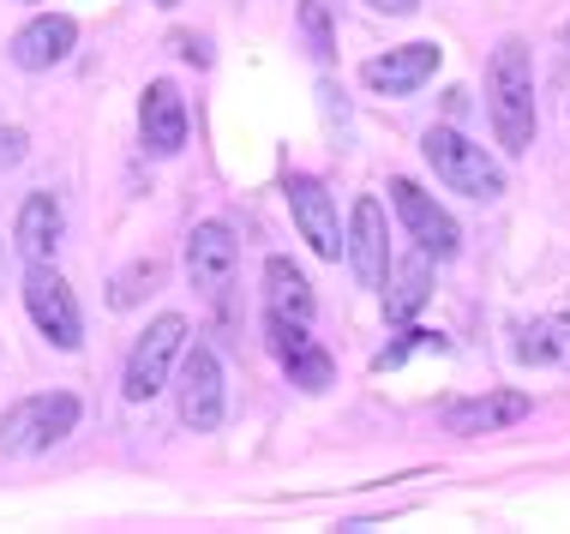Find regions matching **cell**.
Returning a JSON list of instances; mask_svg holds the SVG:
<instances>
[{
    "label": "cell",
    "instance_id": "obj_20",
    "mask_svg": "<svg viewBox=\"0 0 570 534\" xmlns=\"http://www.w3.org/2000/svg\"><path fill=\"white\" fill-rule=\"evenodd\" d=\"M301 30H306V49H313V60H331V55H336L325 0H301Z\"/></svg>",
    "mask_w": 570,
    "mask_h": 534
},
{
    "label": "cell",
    "instance_id": "obj_5",
    "mask_svg": "<svg viewBox=\"0 0 570 534\" xmlns=\"http://www.w3.org/2000/svg\"><path fill=\"white\" fill-rule=\"evenodd\" d=\"M175 403H180L187 433H217L223 426V360H217V348H205V343L180 348Z\"/></svg>",
    "mask_w": 570,
    "mask_h": 534
},
{
    "label": "cell",
    "instance_id": "obj_16",
    "mask_svg": "<svg viewBox=\"0 0 570 534\" xmlns=\"http://www.w3.org/2000/svg\"><path fill=\"white\" fill-rule=\"evenodd\" d=\"M265 307L276 318H295V325H313L318 300H313V283L295 270V258H271L265 265Z\"/></svg>",
    "mask_w": 570,
    "mask_h": 534
},
{
    "label": "cell",
    "instance_id": "obj_25",
    "mask_svg": "<svg viewBox=\"0 0 570 534\" xmlns=\"http://www.w3.org/2000/svg\"><path fill=\"white\" fill-rule=\"evenodd\" d=\"M175 55L193 60V67H210V42L205 37H175Z\"/></svg>",
    "mask_w": 570,
    "mask_h": 534
},
{
    "label": "cell",
    "instance_id": "obj_22",
    "mask_svg": "<svg viewBox=\"0 0 570 534\" xmlns=\"http://www.w3.org/2000/svg\"><path fill=\"white\" fill-rule=\"evenodd\" d=\"M30 421H37V396H24L0 415V451H30Z\"/></svg>",
    "mask_w": 570,
    "mask_h": 534
},
{
    "label": "cell",
    "instance_id": "obj_11",
    "mask_svg": "<svg viewBox=\"0 0 570 534\" xmlns=\"http://www.w3.org/2000/svg\"><path fill=\"white\" fill-rule=\"evenodd\" d=\"M439 60H444L439 42H403V49L366 60V67H361V85L379 90V97H409V90H421V85L439 72Z\"/></svg>",
    "mask_w": 570,
    "mask_h": 534
},
{
    "label": "cell",
    "instance_id": "obj_28",
    "mask_svg": "<svg viewBox=\"0 0 570 534\" xmlns=\"http://www.w3.org/2000/svg\"><path fill=\"white\" fill-rule=\"evenodd\" d=\"M564 37H570V30H564Z\"/></svg>",
    "mask_w": 570,
    "mask_h": 534
},
{
    "label": "cell",
    "instance_id": "obj_19",
    "mask_svg": "<svg viewBox=\"0 0 570 534\" xmlns=\"http://www.w3.org/2000/svg\"><path fill=\"white\" fill-rule=\"evenodd\" d=\"M79 426V396L72 390H49L37 396V421H30V451H55L60 438Z\"/></svg>",
    "mask_w": 570,
    "mask_h": 534
},
{
    "label": "cell",
    "instance_id": "obj_17",
    "mask_svg": "<svg viewBox=\"0 0 570 534\" xmlns=\"http://www.w3.org/2000/svg\"><path fill=\"white\" fill-rule=\"evenodd\" d=\"M391 300H384V318L391 325H409L414 313L426 307V295H433V258L426 253H414V258H403V265H391Z\"/></svg>",
    "mask_w": 570,
    "mask_h": 534
},
{
    "label": "cell",
    "instance_id": "obj_6",
    "mask_svg": "<svg viewBox=\"0 0 570 534\" xmlns=\"http://www.w3.org/2000/svg\"><path fill=\"white\" fill-rule=\"evenodd\" d=\"M391 205H396V217H403L409 240L426 258H456L462 253V228H456V217L439 205L433 192H421L414 180H391Z\"/></svg>",
    "mask_w": 570,
    "mask_h": 534
},
{
    "label": "cell",
    "instance_id": "obj_29",
    "mask_svg": "<svg viewBox=\"0 0 570 534\" xmlns=\"http://www.w3.org/2000/svg\"><path fill=\"white\" fill-rule=\"evenodd\" d=\"M24 7H30V0H24Z\"/></svg>",
    "mask_w": 570,
    "mask_h": 534
},
{
    "label": "cell",
    "instance_id": "obj_27",
    "mask_svg": "<svg viewBox=\"0 0 570 534\" xmlns=\"http://www.w3.org/2000/svg\"><path fill=\"white\" fill-rule=\"evenodd\" d=\"M150 7H180V0H150Z\"/></svg>",
    "mask_w": 570,
    "mask_h": 534
},
{
    "label": "cell",
    "instance_id": "obj_13",
    "mask_svg": "<svg viewBox=\"0 0 570 534\" xmlns=\"http://www.w3.org/2000/svg\"><path fill=\"white\" fill-rule=\"evenodd\" d=\"M529 390H487V396H462V403L444 408V426L462 438H481V433H504V426L529 421Z\"/></svg>",
    "mask_w": 570,
    "mask_h": 534
},
{
    "label": "cell",
    "instance_id": "obj_7",
    "mask_svg": "<svg viewBox=\"0 0 570 534\" xmlns=\"http://www.w3.org/2000/svg\"><path fill=\"white\" fill-rule=\"evenodd\" d=\"M265 337H271V355L283 360V373L295 378V385L306 396H325L336 385V360L318 348L313 337H306V325H295V318H265Z\"/></svg>",
    "mask_w": 570,
    "mask_h": 534
},
{
    "label": "cell",
    "instance_id": "obj_26",
    "mask_svg": "<svg viewBox=\"0 0 570 534\" xmlns=\"http://www.w3.org/2000/svg\"><path fill=\"white\" fill-rule=\"evenodd\" d=\"M366 7H379V12H391V19H409L421 0H366Z\"/></svg>",
    "mask_w": 570,
    "mask_h": 534
},
{
    "label": "cell",
    "instance_id": "obj_15",
    "mask_svg": "<svg viewBox=\"0 0 570 534\" xmlns=\"http://www.w3.org/2000/svg\"><path fill=\"white\" fill-rule=\"evenodd\" d=\"M72 42H79V24H72L67 12H42V19H30L19 37H12V67L49 72L72 55Z\"/></svg>",
    "mask_w": 570,
    "mask_h": 534
},
{
    "label": "cell",
    "instance_id": "obj_24",
    "mask_svg": "<svg viewBox=\"0 0 570 534\" xmlns=\"http://www.w3.org/2000/svg\"><path fill=\"white\" fill-rule=\"evenodd\" d=\"M24 150H30V132L24 127H0V175H7L12 162H24Z\"/></svg>",
    "mask_w": 570,
    "mask_h": 534
},
{
    "label": "cell",
    "instance_id": "obj_9",
    "mask_svg": "<svg viewBox=\"0 0 570 534\" xmlns=\"http://www.w3.org/2000/svg\"><path fill=\"white\" fill-rule=\"evenodd\" d=\"M288 210H295L301 240L318 258H343V217H336V198L325 192V180L295 175V180H288Z\"/></svg>",
    "mask_w": 570,
    "mask_h": 534
},
{
    "label": "cell",
    "instance_id": "obj_8",
    "mask_svg": "<svg viewBox=\"0 0 570 534\" xmlns=\"http://www.w3.org/2000/svg\"><path fill=\"white\" fill-rule=\"evenodd\" d=\"M138 139H145L150 157H180L187 150V97L180 85L150 79L145 97H138Z\"/></svg>",
    "mask_w": 570,
    "mask_h": 534
},
{
    "label": "cell",
    "instance_id": "obj_14",
    "mask_svg": "<svg viewBox=\"0 0 570 534\" xmlns=\"http://www.w3.org/2000/svg\"><path fill=\"white\" fill-rule=\"evenodd\" d=\"M60 235H67V210H60L55 192H30L19 205V222H12V240H19L24 265H55Z\"/></svg>",
    "mask_w": 570,
    "mask_h": 534
},
{
    "label": "cell",
    "instance_id": "obj_23",
    "mask_svg": "<svg viewBox=\"0 0 570 534\" xmlns=\"http://www.w3.org/2000/svg\"><path fill=\"white\" fill-rule=\"evenodd\" d=\"M414 348H444V337H426V330H409V343H396V348H384V355H379L373 366H379V373H384V366H403V360L414 355Z\"/></svg>",
    "mask_w": 570,
    "mask_h": 534
},
{
    "label": "cell",
    "instance_id": "obj_12",
    "mask_svg": "<svg viewBox=\"0 0 570 534\" xmlns=\"http://www.w3.org/2000/svg\"><path fill=\"white\" fill-rule=\"evenodd\" d=\"M235 265H240V240L228 222H198L187 235V283L198 295H223Z\"/></svg>",
    "mask_w": 570,
    "mask_h": 534
},
{
    "label": "cell",
    "instance_id": "obj_1",
    "mask_svg": "<svg viewBox=\"0 0 570 534\" xmlns=\"http://www.w3.org/2000/svg\"><path fill=\"white\" fill-rule=\"evenodd\" d=\"M487 115L511 157H522L534 145L541 115H534V60H529V42L522 37H504L487 60Z\"/></svg>",
    "mask_w": 570,
    "mask_h": 534
},
{
    "label": "cell",
    "instance_id": "obj_2",
    "mask_svg": "<svg viewBox=\"0 0 570 534\" xmlns=\"http://www.w3.org/2000/svg\"><path fill=\"white\" fill-rule=\"evenodd\" d=\"M421 150H426L433 175H439L451 192H462V198H481V205H492V198H504V169L487 157V145L462 139L456 127H426Z\"/></svg>",
    "mask_w": 570,
    "mask_h": 534
},
{
    "label": "cell",
    "instance_id": "obj_3",
    "mask_svg": "<svg viewBox=\"0 0 570 534\" xmlns=\"http://www.w3.org/2000/svg\"><path fill=\"white\" fill-rule=\"evenodd\" d=\"M24 313L60 355H72V348L85 343V313H79V300H72V288L55 265H30L24 270Z\"/></svg>",
    "mask_w": 570,
    "mask_h": 534
},
{
    "label": "cell",
    "instance_id": "obj_18",
    "mask_svg": "<svg viewBox=\"0 0 570 534\" xmlns=\"http://www.w3.org/2000/svg\"><path fill=\"white\" fill-rule=\"evenodd\" d=\"M517 355L522 360H541V366H564L570 373V313H559V318H541V325H522L517 330Z\"/></svg>",
    "mask_w": 570,
    "mask_h": 534
},
{
    "label": "cell",
    "instance_id": "obj_4",
    "mask_svg": "<svg viewBox=\"0 0 570 534\" xmlns=\"http://www.w3.org/2000/svg\"><path fill=\"white\" fill-rule=\"evenodd\" d=\"M180 348H187V318L180 313L150 318V330L132 343V355H127V378H120V385H127V403H150V396L168 385Z\"/></svg>",
    "mask_w": 570,
    "mask_h": 534
},
{
    "label": "cell",
    "instance_id": "obj_21",
    "mask_svg": "<svg viewBox=\"0 0 570 534\" xmlns=\"http://www.w3.org/2000/svg\"><path fill=\"white\" fill-rule=\"evenodd\" d=\"M157 277H163L157 258H138L127 277L115 283V295H109V300H115V307H138V300H145V288H157Z\"/></svg>",
    "mask_w": 570,
    "mask_h": 534
},
{
    "label": "cell",
    "instance_id": "obj_10",
    "mask_svg": "<svg viewBox=\"0 0 570 534\" xmlns=\"http://www.w3.org/2000/svg\"><path fill=\"white\" fill-rule=\"evenodd\" d=\"M348 265H354V283L361 288H384L391 277V228H384V210L379 198H354V217H348Z\"/></svg>",
    "mask_w": 570,
    "mask_h": 534
}]
</instances>
